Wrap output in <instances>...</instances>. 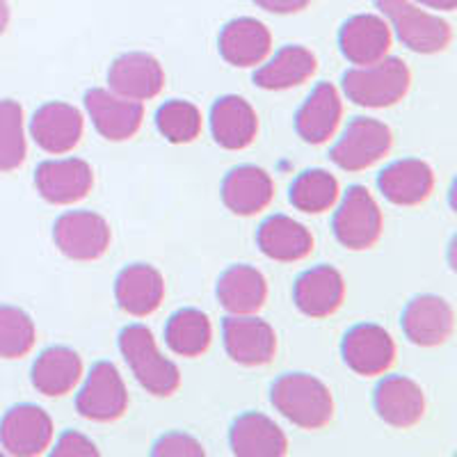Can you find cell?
<instances>
[{
	"label": "cell",
	"mask_w": 457,
	"mask_h": 457,
	"mask_svg": "<svg viewBox=\"0 0 457 457\" xmlns=\"http://www.w3.org/2000/svg\"><path fill=\"white\" fill-rule=\"evenodd\" d=\"M275 410L300 430H322L334 419V395L322 379L309 373H286L270 389Z\"/></svg>",
	"instance_id": "cell-1"
},
{
	"label": "cell",
	"mask_w": 457,
	"mask_h": 457,
	"mask_svg": "<svg viewBox=\"0 0 457 457\" xmlns=\"http://www.w3.org/2000/svg\"><path fill=\"white\" fill-rule=\"evenodd\" d=\"M343 94L361 108H391L405 99L411 87V71L400 57H382L373 64L353 67L343 73Z\"/></svg>",
	"instance_id": "cell-2"
},
{
	"label": "cell",
	"mask_w": 457,
	"mask_h": 457,
	"mask_svg": "<svg viewBox=\"0 0 457 457\" xmlns=\"http://www.w3.org/2000/svg\"><path fill=\"white\" fill-rule=\"evenodd\" d=\"M121 357L142 389L156 398H170L181 386V370L158 348L146 325H129L120 334Z\"/></svg>",
	"instance_id": "cell-3"
},
{
	"label": "cell",
	"mask_w": 457,
	"mask_h": 457,
	"mask_svg": "<svg viewBox=\"0 0 457 457\" xmlns=\"http://www.w3.org/2000/svg\"><path fill=\"white\" fill-rule=\"evenodd\" d=\"M375 7L389 21L391 30L403 42V46L410 51L435 55L451 46V23L414 0H375Z\"/></svg>",
	"instance_id": "cell-4"
},
{
	"label": "cell",
	"mask_w": 457,
	"mask_h": 457,
	"mask_svg": "<svg viewBox=\"0 0 457 457\" xmlns=\"http://www.w3.org/2000/svg\"><path fill=\"white\" fill-rule=\"evenodd\" d=\"M334 236L350 252L370 250L385 231V218L369 187H348L334 215Z\"/></svg>",
	"instance_id": "cell-5"
},
{
	"label": "cell",
	"mask_w": 457,
	"mask_h": 457,
	"mask_svg": "<svg viewBox=\"0 0 457 457\" xmlns=\"http://www.w3.org/2000/svg\"><path fill=\"white\" fill-rule=\"evenodd\" d=\"M394 133L375 117H354L329 151L334 165L343 171H364L389 156Z\"/></svg>",
	"instance_id": "cell-6"
},
{
	"label": "cell",
	"mask_w": 457,
	"mask_h": 457,
	"mask_svg": "<svg viewBox=\"0 0 457 457\" xmlns=\"http://www.w3.org/2000/svg\"><path fill=\"white\" fill-rule=\"evenodd\" d=\"M53 240L67 259L89 263L105 256L112 243V228L94 211H69L53 224Z\"/></svg>",
	"instance_id": "cell-7"
},
{
	"label": "cell",
	"mask_w": 457,
	"mask_h": 457,
	"mask_svg": "<svg viewBox=\"0 0 457 457\" xmlns=\"http://www.w3.org/2000/svg\"><path fill=\"white\" fill-rule=\"evenodd\" d=\"M129 389L112 361L94 364L85 378L79 395H76V410L83 419L94 423H112L129 410Z\"/></svg>",
	"instance_id": "cell-8"
},
{
	"label": "cell",
	"mask_w": 457,
	"mask_h": 457,
	"mask_svg": "<svg viewBox=\"0 0 457 457\" xmlns=\"http://www.w3.org/2000/svg\"><path fill=\"white\" fill-rule=\"evenodd\" d=\"M55 423L39 405H14L0 421V446L7 455L37 457L53 446Z\"/></svg>",
	"instance_id": "cell-9"
},
{
	"label": "cell",
	"mask_w": 457,
	"mask_h": 457,
	"mask_svg": "<svg viewBox=\"0 0 457 457\" xmlns=\"http://www.w3.org/2000/svg\"><path fill=\"white\" fill-rule=\"evenodd\" d=\"M395 341L382 325L361 322L345 332L341 341V357L353 373L361 378L385 375L395 361Z\"/></svg>",
	"instance_id": "cell-10"
},
{
	"label": "cell",
	"mask_w": 457,
	"mask_h": 457,
	"mask_svg": "<svg viewBox=\"0 0 457 457\" xmlns=\"http://www.w3.org/2000/svg\"><path fill=\"white\" fill-rule=\"evenodd\" d=\"M224 350L231 361L247 369L270 364L277 354V332L270 322L254 316H228L222 322Z\"/></svg>",
	"instance_id": "cell-11"
},
{
	"label": "cell",
	"mask_w": 457,
	"mask_h": 457,
	"mask_svg": "<svg viewBox=\"0 0 457 457\" xmlns=\"http://www.w3.org/2000/svg\"><path fill=\"white\" fill-rule=\"evenodd\" d=\"M400 328L407 341L419 348H439L455 332V312L453 304L442 295H416L407 302L400 316Z\"/></svg>",
	"instance_id": "cell-12"
},
{
	"label": "cell",
	"mask_w": 457,
	"mask_h": 457,
	"mask_svg": "<svg viewBox=\"0 0 457 457\" xmlns=\"http://www.w3.org/2000/svg\"><path fill=\"white\" fill-rule=\"evenodd\" d=\"M85 110L96 133L108 142H126L136 137L145 121V105L140 101L124 99L112 89H89L85 94Z\"/></svg>",
	"instance_id": "cell-13"
},
{
	"label": "cell",
	"mask_w": 457,
	"mask_h": 457,
	"mask_svg": "<svg viewBox=\"0 0 457 457\" xmlns=\"http://www.w3.org/2000/svg\"><path fill=\"white\" fill-rule=\"evenodd\" d=\"M85 133V117L76 105L64 101H48L37 108L30 120V136L37 146L51 156H64L80 145Z\"/></svg>",
	"instance_id": "cell-14"
},
{
	"label": "cell",
	"mask_w": 457,
	"mask_h": 457,
	"mask_svg": "<svg viewBox=\"0 0 457 457\" xmlns=\"http://www.w3.org/2000/svg\"><path fill=\"white\" fill-rule=\"evenodd\" d=\"M37 193L53 206H71L94 187V170L83 158H53L35 171Z\"/></svg>",
	"instance_id": "cell-15"
},
{
	"label": "cell",
	"mask_w": 457,
	"mask_h": 457,
	"mask_svg": "<svg viewBox=\"0 0 457 457\" xmlns=\"http://www.w3.org/2000/svg\"><path fill=\"white\" fill-rule=\"evenodd\" d=\"M108 89L124 99L145 104L165 89V69L151 53H124L110 64Z\"/></svg>",
	"instance_id": "cell-16"
},
{
	"label": "cell",
	"mask_w": 457,
	"mask_h": 457,
	"mask_svg": "<svg viewBox=\"0 0 457 457\" xmlns=\"http://www.w3.org/2000/svg\"><path fill=\"white\" fill-rule=\"evenodd\" d=\"M394 30L382 14H354L341 26L338 46L354 67L373 64L389 55Z\"/></svg>",
	"instance_id": "cell-17"
},
{
	"label": "cell",
	"mask_w": 457,
	"mask_h": 457,
	"mask_svg": "<svg viewBox=\"0 0 457 457\" xmlns=\"http://www.w3.org/2000/svg\"><path fill=\"white\" fill-rule=\"evenodd\" d=\"M373 405L386 426L410 430L426 416V394L416 379L407 375H391L375 386Z\"/></svg>",
	"instance_id": "cell-18"
},
{
	"label": "cell",
	"mask_w": 457,
	"mask_h": 457,
	"mask_svg": "<svg viewBox=\"0 0 457 457\" xmlns=\"http://www.w3.org/2000/svg\"><path fill=\"white\" fill-rule=\"evenodd\" d=\"M165 277L149 263H130L117 275L114 297L124 313L146 318L161 309L165 300Z\"/></svg>",
	"instance_id": "cell-19"
},
{
	"label": "cell",
	"mask_w": 457,
	"mask_h": 457,
	"mask_svg": "<svg viewBox=\"0 0 457 457\" xmlns=\"http://www.w3.org/2000/svg\"><path fill=\"white\" fill-rule=\"evenodd\" d=\"M345 300V279L332 265H316L297 277L293 286V302L304 316L329 318Z\"/></svg>",
	"instance_id": "cell-20"
},
{
	"label": "cell",
	"mask_w": 457,
	"mask_h": 457,
	"mask_svg": "<svg viewBox=\"0 0 457 457\" xmlns=\"http://www.w3.org/2000/svg\"><path fill=\"white\" fill-rule=\"evenodd\" d=\"M222 204L238 218H252L270 206L275 199V181L263 167L238 165L222 181Z\"/></svg>",
	"instance_id": "cell-21"
},
{
	"label": "cell",
	"mask_w": 457,
	"mask_h": 457,
	"mask_svg": "<svg viewBox=\"0 0 457 457\" xmlns=\"http://www.w3.org/2000/svg\"><path fill=\"white\" fill-rule=\"evenodd\" d=\"M218 48L227 64L250 69L268 60L272 51V35L265 23L256 21L252 16H240L222 28Z\"/></svg>",
	"instance_id": "cell-22"
},
{
	"label": "cell",
	"mask_w": 457,
	"mask_h": 457,
	"mask_svg": "<svg viewBox=\"0 0 457 457\" xmlns=\"http://www.w3.org/2000/svg\"><path fill=\"white\" fill-rule=\"evenodd\" d=\"M211 133L222 149L243 151L259 136V114L238 94H227L211 108Z\"/></svg>",
	"instance_id": "cell-23"
},
{
	"label": "cell",
	"mask_w": 457,
	"mask_h": 457,
	"mask_svg": "<svg viewBox=\"0 0 457 457\" xmlns=\"http://www.w3.org/2000/svg\"><path fill=\"white\" fill-rule=\"evenodd\" d=\"M378 187L395 206H419L435 190V171L421 158H400L379 171Z\"/></svg>",
	"instance_id": "cell-24"
},
{
	"label": "cell",
	"mask_w": 457,
	"mask_h": 457,
	"mask_svg": "<svg viewBox=\"0 0 457 457\" xmlns=\"http://www.w3.org/2000/svg\"><path fill=\"white\" fill-rule=\"evenodd\" d=\"M215 295L228 316H254L268 302V279L254 265H231L220 275Z\"/></svg>",
	"instance_id": "cell-25"
},
{
	"label": "cell",
	"mask_w": 457,
	"mask_h": 457,
	"mask_svg": "<svg viewBox=\"0 0 457 457\" xmlns=\"http://www.w3.org/2000/svg\"><path fill=\"white\" fill-rule=\"evenodd\" d=\"M343 117L341 92L332 83L316 85L295 114L297 136L307 145H325L334 137Z\"/></svg>",
	"instance_id": "cell-26"
},
{
	"label": "cell",
	"mask_w": 457,
	"mask_h": 457,
	"mask_svg": "<svg viewBox=\"0 0 457 457\" xmlns=\"http://www.w3.org/2000/svg\"><path fill=\"white\" fill-rule=\"evenodd\" d=\"M228 444L240 457H281L288 453V436L261 411H245L231 423Z\"/></svg>",
	"instance_id": "cell-27"
},
{
	"label": "cell",
	"mask_w": 457,
	"mask_h": 457,
	"mask_svg": "<svg viewBox=\"0 0 457 457\" xmlns=\"http://www.w3.org/2000/svg\"><path fill=\"white\" fill-rule=\"evenodd\" d=\"M256 245L268 259L279 263H297L313 252V234L291 215L275 213L259 227Z\"/></svg>",
	"instance_id": "cell-28"
},
{
	"label": "cell",
	"mask_w": 457,
	"mask_h": 457,
	"mask_svg": "<svg viewBox=\"0 0 457 457\" xmlns=\"http://www.w3.org/2000/svg\"><path fill=\"white\" fill-rule=\"evenodd\" d=\"M83 378V359L67 345H51L35 359L30 382L46 398H62L79 386Z\"/></svg>",
	"instance_id": "cell-29"
},
{
	"label": "cell",
	"mask_w": 457,
	"mask_h": 457,
	"mask_svg": "<svg viewBox=\"0 0 457 457\" xmlns=\"http://www.w3.org/2000/svg\"><path fill=\"white\" fill-rule=\"evenodd\" d=\"M316 71V53L300 44H291V46L279 48L270 60L261 64L259 71L254 73V83L265 92H284V89L309 83Z\"/></svg>",
	"instance_id": "cell-30"
},
{
	"label": "cell",
	"mask_w": 457,
	"mask_h": 457,
	"mask_svg": "<svg viewBox=\"0 0 457 457\" xmlns=\"http://www.w3.org/2000/svg\"><path fill=\"white\" fill-rule=\"evenodd\" d=\"M213 341V325L204 312L193 307L171 313L165 325V343L179 357H202Z\"/></svg>",
	"instance_id": "cell-31"
},
{
	"label": "cell",
	"mask_w": 457,
	"mask_h": 457,
	"mask_svg": "<svg viewBox=\"0 0 457 457\" xmlns=\"http://www.w3.org/2000/svg\"><path fill=\"white\" fill-rule=\"evenodd\" d=\"M338 195L341 187L334 174L325 170H307L293 181L288 199L300 213L320 215L338 202Z\"/></svg>",
	"instance_id": "cell-32"
},
{
	"label": "cell",
	"mask_w": 457,
	"mask_h": 457,
	"mask_svg": "<svg viewBox=\"0 0 457 457\" xmlns=\"http://www.w3.org/2000/svg\"><path fill=\"white\" fill-rule=\"evenodd\" d=\"M26 117L23 105L14 99L0 101V171H16L26 162Z\"/></svg>",
	"instance_id": "cell-33"
},
{
	"label": "cell",
	"mask_w": 457,
	"mask_h": 457,
	"mask_svg": "<svg viewBox=\"0 0 457 457\" xmlns=\"http://www.w3.org/2000/svg\"><path fill=\"white\" fill-rule=\"evenodd\" d=\"M158 133L171 145H190L202 136V110L190 101L171 99L156 112Z\"/></svg>",
	"instance_id": "cell-34"
},
{
	"label": "cell",
	"mask_w": 457,
	"mask_h": 457,
	"mask_svg": "<svg viewBox=\"0 0 457 457\" xmlns=\"http://www.w3.org/2000/svg\"><path fill=\"white\" fill-rule=\"evenodd\" d=\"M37 343V328L23 309L0 307V359H21L32 353Z\"/></svg>",
	"instance_id": "cell-35"
},
{
	"label": "cell",
	"mask_w": 457,
	"mask_h": 457,
	"mask_svg": "<svg viewBox=\"0 0 457 457\" xmlns=\"http://www.w3.org/2000/svg\"><path fill=\"white\" fill-rule=\"evenodd\" d=\"M151 453L156 457H202L204 444L187 432H167L154 444Z\"/></svg>",
	"instance_id": "cell-36"
},
{
	"label": "cell",
	"mask_w": 457,
	"mask_h": 457,
	"mask_svg": "<svg viewBox=\"0 0 457 457\" xmlns=\"http://www.w3.org/2000/svg\"><path fill=\"white\" fill-rule=\"evenodd\" d=\"M51 453L55 457H96L99 455V448L83 432L69 430L64 435H60V439L51 448Z\"/></svg>",
	"instance_id": "cell-37"
},
{
	"label": "cell",
	"mask_w": 457,
	"mask_h": 457,
	"mask_svg": "<svg viewBox=\"0 0 457 457\" xmlns=\"http://www.w3.org/2000/svg\"><path fill=\"white\" fill-rule=\"evenodd\" d=\"M254 3L270 14H297V12L307 10L312 0H254Z\"/></svg>",
	"instance_id": "cell-38"
},
{
	"label": "cell",
	"mask_w": 457,
	"mask_h": 457,
	"mask_svg": "<svg viewBox=\"0 0 457 457\" xmlns=\"http://www.w3.org/2000/svg\"><path fill=\"white\" fill-rule=\"evenodd\" d=\"M414 3L432 12H453L457 7V0H414Z\"/></svg>",
	"instance_id": "cell-39"
},
{
	"label": "cell",
	"mask_w": 457,
	"mask_h": 457,
	"mask_svg": "<svg viewBox=\"0 0 457 457\" xmlns=\"http://www.w3.org/2000/svg\"><path fill=\"white\" fill-rule=\"evenodd\" d=\"M10 26V5H7V0H0V35L7 30Z\"/></svg>",
	"instance_id": "cell-40"
}]
</instances>
